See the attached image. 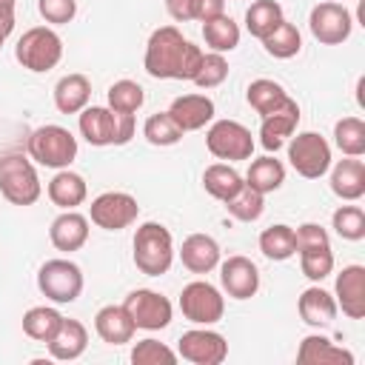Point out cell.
Wrapping results in <instances>:
<instances>
[{
	"label": "cell",
	"instance_id": "obj_42",
	"mask_svg": "<svg viewBox=\"0 0 365 365\" xmlns=\"http://www.w3.org/2000/svg\"><path fill=\"white\" fill-rule=\"evenodd\" d=\"M225 77H228V60H225V54L208 51V54H202V63H200V68H197V74H194L191 83L197 88H217L220 83H225Z\"/></svg>",
	"mask_w": 365,
	"mask_h": 365
},
{
	"label": "cell",
	"instance_id": "obj_8",
	"mask_svg": "<svg viewBox=\"0 0 365 365\" xmlns=\"http://www.w3.org/2000/svg\"><path fill=\"white\" fill-rule=\"evenodd\" d=\"M180 311L194 325H214L225 314V297L205 279H194L180 291Z\"/></svg>",
	"mask_w": 365,
	"mask_h": 365
},
{
	"label": "cell",
	"instance_id": "obj_43",
	"mask_svg": "<svg viewBox=\"0 0 365 365\" xmlns=\"http://www.w3.org/2000/svg\"><path fill=\"white\" fill-rule=\"evenodd\" d=\"M297 254H299V268L311 282H322L334 271L331 248H308V251H297Z\"/></svg>",
	"mask_w": 365,
	"mask_h": 365
},
{
	"label": "cell",
	"instance_id": "obj_45",
	"mask_svg": "<svg viewBox=\"0 0 365 365\" xmlns=\"http://www.w3.org/2000/svg\"><path fill=\"white\" fill-rule=\"evenodd\" d=\"M294 240H297V251L331 248V237L319 222H302L299 228H294Z\"/></svg>",
	"mask_w": 365,
	"mask_h": 365
},
{
	"label": "cell",
	"instance_id": "obj_7",
	"mask_svg": "<svg viewBox=\"0 0 365 365\" xmlns=\"http://www.w3.org/2000/svg\"><path fill=\"white\" fill-rule=\"evenodd\" d=\"M288 160L299 177L319 180L331 168V145L317 131H299L288 143Z\"/></svg>",
	"mask_w": 365,
	"mask_h": 365
},
{
	"label": "cell",
	"instance_id": "obj_18",
	"mask_svg": "<svg viewBox=\"0 0 365 365\" xmlns=\"http://www.w3.org/2000/svg\"><path fill=\"white\" fill-rule=\"evenodd\" d=\"M171 120L180 125V131H200L214 120V100L205 94H180L168 106Z\"/></svg>",
	"mask_w": 365,
	"mask_h": 365
},
{
	"label": "cell",
	"instance_id": "obj_9",
	"mask_svg": "<svg viewBox=\"0 0 365 365\" xmlns=\"http://www.w3.org/2000/svg\"><path fill=\"white\" fill-rule=\"evenodd\" d=\"M205 148L217 160H228V163L251 160V154H254V137L237 120H217L205 131Z\"/></svg>",
	"mask_w": 365,
	"mask_h": 365
},
{
	"label": "cell",
	"instance_id": "obj_14",
	"mask_svg": "<svg viewBox=\"0 0 365 365\" xmlns=\"http://www.w3.org/2000/svg\"><path fill=\"white\" fill-rule=\"evenodd\" d=\"M220 282L231 299H251L259 291V268L248 257L234 254L220 262Z\"/></svg>",
	"mask_w": 365,
	"mask_h": 365
},
{
	"label": "cell",
	"instance_id": "obj_44",
	"mask_svg": "<svg viewBox=\"0 0 365 365\" xmlns=\"http://www.w3.org/2000/svg\"><path fill=\"white\" fill-rule=\"evenodd\" d=\"M37 11L51 26H66L77 14V0H37Z\"/></svg>",
	"mask_w": 365,
	"mask_h": 365
},
{
	"label": "cell",
	"instance_id": "obj_10",
	"mask_svg": "<svg viewBox=\"0 0 365 365\" xmlns=\"http://www.w3.org/2000/svg\"><path fill=\"white\" fill-rule=\"evenodd\" d=\"M140 205L125 191H103L88 205V220L103 231H123L131 222H137Z\"/></svg>",
	"mask_w": 365,
	"mask_h": 365
},
{
	"label": "cell",
	"instance_id": "obj_1",
	"mask_svg": "<svg viewBox=\"0 0 365 365\" xmlns=\"http://www.w3.org/2000/svg\"><path fill=\"white\" fill-rule=\"evenodd\" d=\"M202 54L205 51L185 40L177 26H160L145 43L143 66L154 80H194Z\"/></svg>",
	"mask_w": 365,
	"mask_h": 365
},
{
	"label": "cell",
	"instance_id": "obj_13",
	"mask_svg": "<svg viewBox=\"0 0 365 365\" xmlns=\"http://www.w3.org/2000/svg\"><path fill=\"white\" fill-rule=\"evenodd\" d=\"M177 356H182L185 362H194V365H220L228 356V342L222 334L211 331L208 325H200L180 336Z\"/></svg>",
	"mask_w": 365,
	"mask_h": 365
},
{
	"label": "cell",
	"instance_id": "obj_12",
	"mask_svg": "<svg viewBox=\"0 0 365 365\" xmlns=\"http://www.w3.org/2000/svg\"><path fill=\"white\" fill-rule=\"evenodd\" d=\"M308 29L314 34V40H319L322 46H339L351 37L354 31V17L342 3L325 0L317 3L308 14Z\"/></svg>",
	"mask_w": 365,
	"mask_h": 365
},
{
	"label": "cell",
	"instance_id": "obj_21",
	"mask_svg": "<svg viewBox=\"0 0 365 365\" xmlns=\"http://www.w3.org/2000/svg\"><path fill=\"white\" fill-rule=\"evenodd\" d=\"M297 311H299V317H302L305 325H311V328H328L336 319V311L339 308H336L334 294H328L319 285H311V288H305L299 294Z\"/></svg>",
	"mask_w": 365,
	"mask_h": 365
},
{
	"label": "cell",
	"instance_id": "obj_48",
	"mask_svg": "<svg viewBox=\"0 0 365 365\" xmlns=\"http://www.w3.org/2000/svg\"><path fill=\"white\" fill-rule=\"evenodd\" d=\"M14 6L17 0H0V26H6L9 31L14 29Z\"/></svg>",
	"mask_w": 365,
	"mask_h": 365
},
{
	"label": "cell",
	"instance_id": "obj_19",
	"mask_svg": "<svg viewBox=\"0 0 365 365\" xmlns=\"http://www.w3.org/2000/svg\"><path fill=\"white\" fill-rule=\"evenodd\" d=\"M48 240L57 251H80L86 242H88V217L80 214V211H63L60 217L51 220V228H48Z\"/></svg>",
	"mask_w": 365,
	"mask_h": 365
},
{
	"label": "cell",
	"instance_id": "obj_33",
	"mask_svg": "<svg viewBox=\"0 0 365 365\" xmlns=\"http://www.w3.org/2000/svg\"><path fill=\"white\" fill-rule=\"evenodd\" d=\"M259 251L274 259V262H282L288 257L297 254V240H294V228L285 225V222H277V225H268L262 234H259Z\"/></svg>",
	"mask_w": 365,
	"mask_h": 365
},
{
	"label": "cell",
	"instance_id": "obj_27",
	"mask_svg": "<svg viewBox=\"0 0 365 365\" xmlns=\"http://www.w3.org/2000/svg\"><path fill=\"white\" fill-rule=\"evenodd\" d=\"M91 100V83L86 74H66L54 86V106L60 114H80Z\"/></svg>",
	"mask_w": 365,
	"mask_h": 365
},
{
	"label": "cell",
	"instance_id": "obj_11",
	"mask_svg": "<svg viewBox=\"0 0 365 365\" xmlns=\"http://www.w3.org/2000/svg\"><path fill=\"white\" fill-rule=\"evenodd\" d=\"M123 308L128 311V317L134 319L137 328L143 331H163L171 325L174 308L168 302V297H163L160 291L151 288H137L123 299Z\"/></svg>",
	"mask_w": 365,
	"mask_h": 365
},
{
	"label": "cell",
	"instance_id": "obj_6",
	"mask_svg": "<svg viewBox=\"0 0 365 365\" xmlns=\"http://www.w3.org/2000/svg\"><path fill=\"white\" fill-rule=\"evenodd\" d=\"M37 288L46 299L68 305L83 294V271L71 259H46L37 271Z\"/></svg>",
	"mask_w": 365,
	"mask_h": 365
},
{
	"label": "cell",
	"instance_id": "obj_32",
	"mask_svg": "<svg viewBox=\"0 0 365 365\" xmlns=\"http://www.w3.org/2000/svg\"><path fill=\"white\" fill-rule=\"evenodd\" d=\"M245 100H248V106H251L259 117H265V114H271L274 108H279V106L288 100V94H285V88H282L279 83H274V80H268V77H259V80H251V83H248Z\"/></svg>",
	"mask_w": 365,
	"mask_h": 365
},
{
	"label": "cell",
	"instance_id": "obj_2",
	"mask_svg": "<svg viewBox=\"0 0 365 365\" xmlns=\"http://www.w3.org/2000/svg\"><path fill=\"white\" fill-rule=\"evenodd\" d=\"M174 262V237L163 222H143L134 234V265L145 277L168 274Z\"/></svg>",
	"mask_w": 365,
	"mask_h": 365
},
{
	"label": "cell",
	"instance_id": "obj_29",
	"mask_svg": "<svg viewBox=\"0 0 365 365\" xmlns=\"http://www.w3.org/2000/svg\"><path fill=\"white\" fill-rule=\"evenodd\" d=\"M282 20H285V14H282V6L277 0H254L245 11V29L257 40L268 37Z\"/></svg>",
	"mask_w": 365,
	"mask_h": 365
},
{
	"label": "cell",
	"instance_id": "obj_3",
	"mask_svg": "<svg viewBox=\"0 0 365 365\" xmlns=\"http://www.w3.org/2000/svg\"><path fill=\"white\" fill-rule=\"evenodd\" d=\"M0 194L11 205H34L40 200L43 185L31 157H23V154L0 157Z\"/></svg>",
	"mask_w": 365,
	"mask_h": 365
},
{
	"label": "cell",
	"instance_id": "obj_24",
	"mask_svg": "<svg viewBox=\"0 0 365 365\" xmlns=\"http://www.w3.org/2000/svg\"><path fill=\"white\" fill-rule=\"evenodd\" d=\"M331 191L345 200L356 202L365 194V163L359 157H345L331 168Z\"/></svg>",
	"mask_w": 365,
	"mask_h": 365
},
{
	"label": "cell",
	"instance_id": "obj_26",
	"mask_svg": "<svg viewBox=\"0 0 365 365\" xmlns=\"http://www.w3.org/2000/svg\"><path fill=\"white\" fill-rule=\"evenodd\" d=\"M48 200L57 205V208H63V211H71V208H77V205H83L86 202V197H88V185H86V180L77 174V171H68V168H60L51 180H48Z\"/></svg>",
	"mask_w": 365,
	"mask_h": 365
},
{
	"label": "cell",
	"instance_id": "obj_36",
	"mask_svg": "<svg viewBox=\"0 0 365 365\" xmlns=\"http://www.w3.org/2000/svg\"><path fill=\"white\" fill-rule=\"evenodd\" d=\"M225 211H228L234 220H240V222H254V220H259L262 211H265V194H259V191H254L251 185L242 182L240 191L225 200Z\"/></svg>",
	"mask_w": 365,
	"mask_h": 365
},
{
	"label": "cell",
	"instance_id": "obj_15",
	"mask_svg": "<svg viewBox=\"0 0 365 365\" xmlns=\"http://www.w3.org/2000/svg\"><path fill=\"white\" fill-rule=\"evenodd\" d=\"M80 134L88 145H120V114L108 106H86L80 111Z\"/></svg>",
	"mask_w": 365,
	"mask_h": 365
},
{
	"label": "cell",
	"instance_id": "obj_46",
	"mask_svg": "<svg viewBox=\"0 0 365 365\" xmlns=\"http://www.w3.org/2000/svg\"><path fill=\"white\" fill-rule=\"evenodd\" d=\"M220 14H225V0H197V6H194V20H200V23H208Z\"/></svg>",
	"mask_w": 365,
	"mask_h": 365
},
{
	"label": "cell",
	"instance_id": "obj_30",
	"mask_svg": "<svg viewBox=\"0 0 365 365\" xmlns=\"http://www.w3.org/2000/svg\"><path fill=\"white\" fill-rule=\"evenodd\" d=\"M242 182H245V180L240 177V171H237L234 165H228V163H211V165L202 171V185H205V191H208L214 200H220V202H225L231 194H237Z\"/></svg>",
	"mask_w": 365,
	"mask_h": 365
},
{
	"label": "cell",
	"instance_id": "obj_28",
	"mask_svg": "<svg viewBox=\"0 0 365 365\" xmlns=\"http://www.w3.org/2000/svg\"><path fill=\"white\" fill-rule=\"evenodd\" d=\"M282 182H285V165H282L274 154H265V157L251 160L248 174H245V185H251V188L259 191V194H271V191H277Z\"/></svg>",
	"mask_w": 365,
	"mask_h": 365
},
{
	"label": "cell",
	"instance_id": "obj_49",
	"mask_svg": "<svg viewBox=\"0 0 365 365\" xmlns=\"http://www.w3.org/2000/svg\"><path fill=\"white\" fill-rule=\"evenodd\" d=\"M9 34H11V31H9L6 26H0V48H3V43H6V37H9Z\"/></svg>",
	"mask_w": 365,
	"mask_h": 365
},
{
	"label": "cell",
	"instance_id": "obj_41",
	"mask_svg": "<svg viewBox=\"0 0 365 365\" xmlns=\"http://www.w3.org/2000/svg\"><path fill=\"white\" fill-rule=\"evenodd\" d=\"M180 356L177 351H171L165 342L160 339H140L134 348H131V362L134 365H174Z\"/></svg>",
	"mask_w": 365,
	"mask_h": 365
},
{
	"label": "cell",
	"instance_id": "obj_4",
	"mask_svg": "<svg viewBox=\"0 0 365 365\" xmlns=\"http://www.w3.org/2000/svg\"><path fill=\"white\" fill-rule=\"evenodd\" d=\"M29 157L46 168H68L77 157V137L63 125H40L29 134Z\"/></svg>",
	"mask_w": 365,
	"mask_h": 365
},
{
	"label": "cell",
	"instance_id": "obj_16",
	"mask_svg": "<svg viewBox=\"0 0 365 365\" xmlns=\"http://www.w3.org/2000/svg\"><path fill=\"white\" fill-rule=\"evenodd\" d=\"M297 123H299V106H297V100L288 97L279 108H274L271 114L262 117V125H259V145H262L268 154H274L277 148L285 145L288 137H294Z\"/></svg>",
	"mask_w": 365,
	"mask_h": 365
},
{
	"label": "cell",
	"instance_id": "obj_22",
	"mask_svg": "<svg viewBox=\"0 0 365 365\" xmlns=\"http://www.w3.org/2000/svg\"><path fill=\"white\" fill-rule=\"evenodd\" d=\"M94 331L108 345H125V342H131L137 325L123 305H103L94 314Z\"/></svg>",
	"mask_w": 365,
	"mask_h": 365
},
{
	"label": "cell",
	"instance_id": "obj_40",
	"mask_svg": "<svg viewBox=\"0 0 365 365\" xmlns=\"http://www.w3.org/2000/svg\"><path fill=\"white\" fill-rule=\"evenodd\" d=\"M331 228L348 240V242H359L365 240V211L359 205H339L331 214Z\"/></svg>",
	"mask_w": 365,
	"mask_h": 365
},
{
	"label": "cell",
	"instance_id": "obj_25",
	"mask_svg": "<svg viewBox=\"0 0 365 365\" xmlns=\"http://www.w3.org/2000/svg\"><path fill=\"white\" fill-rule=\"evenodd\" d=\"M180 259L191 274H208L220 265V245L208 234H188L182 240Z\"/></svg>",
	"mask_w": 365,
	"mask_h": 365
},
{
	"label": "cell",
	"instance_id": "obj_20",
	"mask_svg": "<svg viewBox=\"0 0 365 365\" xmlns=\"http://www.w3.org/2000/svg\"><path fill=\"white\" fill-rule=\"evenodd\" d=\"M51 359H60V362H71V359H80L88 348V331L80 319H66L60 322L57 334L46 342Z\"/></svg>",
	"mask_w": 365,
	"mask_h": 365
},
{
	"label": "cell",
	"instance_id": "obj_37",
	"mask_svg": "<svg viewBox=\"0 0 365 365\" xmlns=\"http://www.w3.org/2000/svg\"><path fill=\"white\" fill-rule=\"evenodd\" d=\"M334 143L345 157L365 154V123L359 117H342L334 123Z\"/></svg>",
	"mask_w": 365,
	"mask_h": 365
},
{
	"label": "cell",
	"instance_id": "obj_17",
	"mask_svg": "<svg viewBox=\"0 0 365 365\" xmlns=\"http://www.w3.org/2000/svg\"><path fill=\"white\" fill-rule=\"evenodd\" d=\"M334 299L345 317H351V319L365 317V268L362 265H345L336 274Z\"/></svg>",
	"mask_w": 365,
	"mask_h": 365
},
{
	"label": "cell",
	"instance_id": "obj_39",
	"mask_svg": "<svg viewBox=\"0 0 365 365\" xmlns=\"http://www.w3.org/2000/svg\"><path fill=\"white\" fill-rule=\"evenodd\" d=\"M143 137H145L151 145L165 148V145H177V143L182 140V131H180V125L171 120L168 111H157V114H151V117L145 120Z\"/></svg>",
	"mask_w": 365,
	"mask_h": 365
},
{
	"label": "cell",
	"instance_id": "obj_31",
	"mask_svg": "<svg viewBox=\"0 0 365 365\" xmlns=\"http://www.w3.org/2000/svg\"><path fill=\"white\" fill-rule=\"evenodd\" d=\"M202 40L211 51L217 54H228L240 46V26L228 17V14H220L208 23H202Z\"/></svg>",
	"mask_w": 365,
	"mask_h": 365
},
{
	"label": "cell",
	"instance_id": "obj_35",
	"mask_svg": "<svg viewBox=\"0 0 365 365\" xmlns=\"http://www.w3.org/2000/svg\"><path fill=\"white\" fill-rule=\"evenodd\" d=\"M262 46H265V51H268L271 57L288 60V57H297V54H299V48H302V34H299V29H297L294 23L282 20L268 37H262Z\"/></svg>",
	"mask_w": 365,
	"mask_h": 365
},
{
	"label": "cell",
	"instance_id": "obj_5",
	"mask_svg": "<svg viewBox=\"0 0 365 365\" xmlns=\"http://www.w3.org/2000/svg\"><path fill=\"white\" fill-rule=\"evenodd\" d=\"M14 57L23 68L43 74L51 71L60 60H63V40L54 29L48 26H34L29 31H23V37L14 46Z\"/></svg>",
	"mask_w": 365,
	"mask_h": 365
},
{
	"label": "cell",
	"instance_id": "obj_23",
	"mask_svg": "<svg viewBox=\"0 0 365 365\" xmlns=\"http://www.w3.org/2000/svg\"><path fill=\"white\" fill-rule=\"evenodd\" d=\"M297 362L299 365H354V354L339 348V345H334L322 334H308L299 342Z\"/></svg>",
	"mask_w": 365,
	"mask_h": 365
},
{
	"label": "cell",
	"instance_id": "obj_38",
	"mask_svg": "<svg viewBox=\"0 0 365 365\" xmlns=\"http://www.w3.org/2000/svg\"><path fill=\"white\" fill-rule=\"evenodd\" d=\"M106 97H108V108L114 114H137V108L145 103L143 86L134 83V80H117V83H111L108 91H106Z\"/></svg>",
	"mask_w": 365,
	"mask_h": 365
},
{
	"label": "cell",
	"instance_id": "obj_47",
	"mask_svg": "<svg viewBox=\"0 0 365 365\" xmlns=\"http://www.w3.org/2000/svg\"><path fill=\"white\" fill-rule=\"evenodd\" d=\"M194 6H197V0H165V11H168L177 23L194 20Z\"/></svg>",
	"mask_w": 365,
	"mask_h": 365
},
{
	"label": "cell",
	"instance_id": "obj_34",
	"mask_svg": "<svg viewBox=\"0 0 365 365\" xmlns=\"http://www.w3.org/2000/svg\"><path fill=\"white\" fill-rule=\"evenodd\" d=\"M60 322H63V314L48 305H34L23 314V331H26V336H31L37 342H48L57 334Z\"/></svg>",
	"mask_w": 365,
	"mask_h": 365
}]
</instances>
